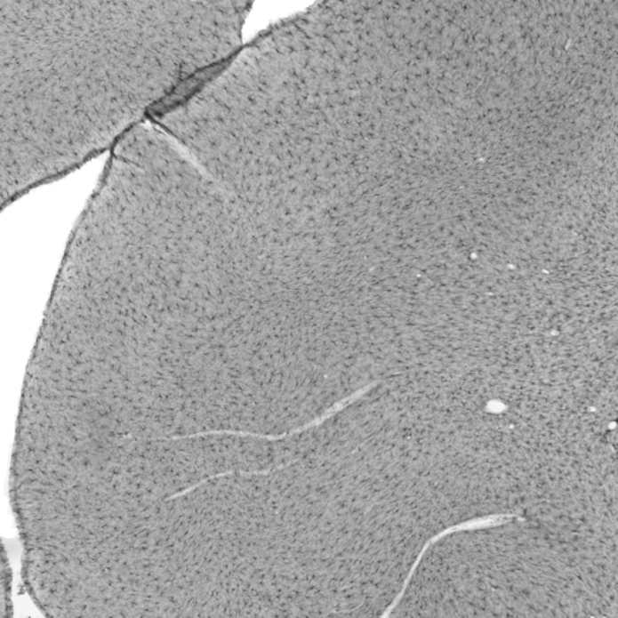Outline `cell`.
<instances>
[{"label": "cell", "mask_w": 618, "mask_h": 618, "mask_svg": "<svg viewBox=\"0 0 618 618\" xmlns=\"http://www.w3.org/2000/svg\"><path fill=\"white\" fill-rule=\"evenodd\" d=\"M513 517H515V516H513V515H499V516L487 517V518L476 519V521L465 522V523H461V525L452 526V528L445 529V530H444V532H441L440 534H438V535L434 536V538H432L430 540V542H427V545H425L423 547V550H421V553H420V556H418V558L415 559V562H414L413 566H412V569L410 570V573H408L406 580H405V582L403 584V590H401V592L398 593V596L397 598H395L393 603H391L389 606L391 607V609H394V607L397 606L398 601L401 600V598L404 597L405 592H406L408 583H410L412 576L414 575L415 569H417L418 566H420V563L421 562V558H423L425 552H427L429 547L434 545L435 542H437L438 540L445 538V536L449 535V534L458 532V530L479 529V528H485V526L502 525V522L508 521V519H512Z\"/></svg>", "instance_id": "1"}]
</instances>
